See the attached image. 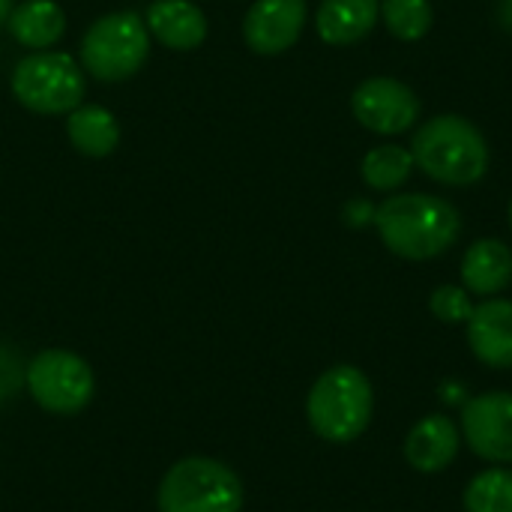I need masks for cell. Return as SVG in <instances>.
<instances>
[{
	"instance_id": "6da1fadb",
	"label": "cell",
	"mask_w": 512,
	"mask_h": 512,
	"mask_svg": "<svg viewBox=\"0 0 512 512\" xmlns=\"http://www.w3.org/2000/svg\"><path fill=\"white\" fill-rule=\"evenodd\" d=\"M375 228L393 255L405 261H429L456 246L462 237V216L438 195L402 192L378 204Z\"/></svg>"
},
{
	"instance_id": "7a4b0ae2",
	"label": "cell",
	"mask_w": 512,
	"mask_h": 512,
	"mask_svg": "<svg viewBox=\"0 0 512 512\" xmlns=\"http://www.w3.org/2000/svg\"><path fill=\"white\" fill-rule=\"evenodd\" d=\"M414 165L444 186H471L489 171L486 135L459 114H438L426 120L411 141Z\"/></svg>"
},
{
	"instance_id": "3957f363",
	"label": "cell",
	"mask_w": 512,
	"mask_h": 512,
	"mask_svg": "<svg viewBox=\"0 0 512 512\" xmlns=\"http://www.w3.org/2000/svg\"><path fill=\"white\" fill-rule=\"evenodd\" d=\"M372 384L357 366L327 369L306 399V417L318 438L330 444L357 441L372 423Z\"/></svg>"
},
{
	"instance_id": "277c9868",
	"label": "cell",
	"mask_w": 512,
	"mask_h": 512,
	"mask_svg": "<svg viewBox=\"0 0 512 512\" xmlns=\"http://www.w3.org/2000/svg\"><path fill=\"white\" fill-rule=\"evenodd\" d=\"M240 507L243 483L216 459H183L159 486V512H240Z\"/></svg>"
},
{
	"instance_id": "5b68a950",
	"label": "cell",
	"mask_w": 512,
	"mask_h": 512,
	"mask_svg": "<svg viewBox=\"0 0 512 512\" xmlns=\"http://www.w3.org/2000/svg\"><path fill=\"white\" fill-rule=\"evenodd\" d=\"M150 54L147 24L138 12H111L90 24L81 39V63L99 81H123L135 75Z\"/></svg>"
},
{
	"instance_id": "8992f818",
	"label": "cell",
	"mask_w": 512,
	"mask_h": 512,
	"mask_svg": "<svg viewBox=\"0 0 512 512\" xmlns=\"http://www.w3.org/2000/svg\"><path fill=\"white\" fill-rule=\"evenodd\" d=\"M12 93L36 114H66L84 99V75L69 54L39 51L18 60L12 72Z\"/></svg>"
},
{
	"instance_id": "52a82bcc",
	"label": "cell",
	"mask_w": 512,
	"mask_h": 512,
	"mask_svg": "<svg viewBox=\"0 0 512 512\" xmlns=\"http://www.w3.org/2000/svg\"><path fill=\"white\" fill-rule=\"evenodd\" d=\"M24 381L36 405L51 414L81 411L93 399V390H96L90 366L78 354L60 351V348L36 354L24 372Z\"/></svg>"
},
{
	"instance_id": "ba28073f",
	"label": "cell",
	"mask_w": 512,
	"mask_h": 512,
	"mask_svg": "<svg viewBox=\"0 0 512 512\" xmlns=\"http://www.w3.org/2000/svg\"><path fill=\"white\" fill-rule=\"evenodd\" d=\"M351 111L369 132L378 135H399L408 132L420 120V96L396 78H366L354 96Z\"/></svg>"
},
{
	"instance_id": "9c48e42d",
	"label": "cell",
	"mask_w": 512,
	"mask_h": 512,
	"mask_svg": "<svg viewBox=\"0 0 512 512\" xmlns=\"http://www.w3.org/2000/svg\"><path fill=\"white\" fill-rule=\"evenodd\" d=\"M462 435L468 447L495 465L512 462V393H480L462 408Z\"/></svg>"
},
{
	"instance_id": "30bf717a",
	"label": "cell",
	"mask_w": 512,
	"mask_h": 512,
	"mask_svg": "<svg viewBox=\"0 0 512 512\" xmlns=\"http://www.w3.org/2000/svg\"><path fill=\"white\" fill-rule=\"evenodd\" d=\"M306 24V0H255L243 21V36L255 54L288 51Z\"/></svg>"
},
{
	"instance_id": "8fae6325",
	"label": "cell",
	"mask_w": 512,
	"mask_h": 512,
	"mask_svg": "<svg viewBox=\"0 0 512 512\" xmlns=\"http://www.w3.org/2000/svg\"><path fill=\"white\" fill-rule=\"evenodd\" d=\"M468 345L489 369H512V300H483L468 318Z\"/></svg>"
},
{
	"instance_id": "7c38bea8",
	"label": "cell",
	"mask_w": 512,
	"mask_h": 512,
	"mask_svg": "<svg viewBox=\"0 0 512 512\" xmlns=\"http://www.w3.org/2000/svg\"><path fill=\"white\" fill-rule=\"evenodd\" d=\"M459 447H462L459 426L444 414H432L411 429L405 441V459L420 474H438L456 462Z\"/></svg>"
},
{
	"instance_id": "4fadbf2b",
	"label": "cell",
	"mask_w": 512,
	"mask_h": 512,
	"mask_svg": "<svg viewBox=\"0 0 512 512\" xmlns=\"http://www.w3.org/2000/svg\"><path fill=\"white\" fill-rule=\"evenodd\" d=\"M144 21L147 30L174 51H192L207 36V18L192 0H153Z\"/></svg>"
},
{
	"instance_id": "5bb4252c",
	"label": "cell",
	"mask_w": 512,
	"mask_h": 512,
	"mask_svg": "<svg viewBox=\"0 0 512 512\" xmlns=\"http://www.w3.org/2000/svg\"><path fill=\"white\" fill-rule=\"evenodd\" d=\"M512 282V249L504 240L483 237L462 258V285L468 294L495 297Z\"/></svg>"
},
{
	"instance_id": "9a60e30c",
	"label": "cell",
	"mask_w": 512,
	"mask_h": 512,
	"mask_svg": "<svg viewBox=\"0 0 512 512\" xmlns=\"http://www.w3.org/2000/svg\"><path fill=\"white\" fill-rule=\"evenodd\" d=\"M381 15V0H321L315 30L327 45H354L366 39Z\"/></svg>"
},
{
	"instance_id": "2e32d148",
	"label": "cell",
	"mask_w": 512,
	"mask_h": 512,
	"mask_svg": "<svg viewBox=\"0 0 512 512\" xmlns=\"http://www.w3.org/2000/svg\"><path fill=\"white\" fill-rule=\"evenodd\" d=\"M12 36L27 48H48L66 30V15L54 0H24L9 15Z\"/></svg>"
},
{
	"instance_id": "e0dca14e",
	"label": "cell",
	"mask_w": 512,
	"mask_h": 512,
	"mask_svg": "<svg viewBox=\"0 0 512 512\" xmlns=\"http://www.w3.org/2000/svg\"><path fill=\"white\" fill-rule=\"evenodd\" d=\"M69 141L87 156H108L120 141V126L114 114L102 105H78L66 120Z\"/></svg>"
},
{
	"instance_id": "ac0fdd59",
	"label": "cell",
	"mask_w": 512,
	"mask_h": 512,
	"mask_svg": "<svg viewBox=\"0 0 512 512\" xmlns=\"http://www.w3.org/2000/svg\"><path fill=\"white\" fill-rule=\"evenodd\" d=\"M414 168H417L414 165V153L408 147H399V144H381V147L369 150L363 156V165H360L366 186L375 189V192L399 189L411 177Z\"/></svg>"
},
{
	"instance_id": "d6986e66",
	"label": "cell",
	"mask_w": 512,
	"mask_h": 512,
	"mask_svg": "<svg viewBox=\"0 0 512 512\" xmlns=\"http://www.w3.org/2000/svg\"><path fill=\"white\" fill-rule=\"evenodd\" d=\"M387 30L402 42H417L432 30L435 12L429 0H381Z\"/></svg>"
},
{
	"instance_id": "ffe728a7",
	"label": "cell",
	"mask_w": 512,
	"mask_h": 512,
	"mask_svg": "<svg viewBox=\"0 0 512 512\" xmlns=\"http://www.w3.org/2000/svg\"><path fill=\"white\" fill-rule=\"evenodd\" d=\"M468 512H512V471L489 468L477 474L465 489Z\"/></svg>"
},
{
	"instance_id": "44dd1931",
	"label": "cell",
	"mask_w": 512,
	"mask_h": 512,
	"mask_svg": "<svg viewBox=\"0 0 512 512\" xmlns=\"http://www.w3.org/2000/svg\"><path fill=\"white\" fill-rule=\"evenodd\" d=\"M429 309L444 324H468V318L474 312V303H471V294L465 288L441 285V288H435V294L429 300Z\"/></svg>"
},
{
	"instance_id": "7402d4cb",
	"label": "cell",
	"mask_w": 512,
	"mask_h": 512,
	"mask_svg": "<svg viewBox=\"0 0 512 512\" xmlns=\"http://www.w3.org/2000/svg\"><path fill=\"white\" fill-rule=\"evenodd\" d=\"M21 381H24V369H21L15 351L0 345V402H6L18 390Z\"/></svg>"
},
{
	"instance_id": "603a6c76",
	"label": "cell",
	"mask_w": 512,
	"mask_h": 512,
	"mask_svg": "<svg viewBox=\"0 0 512 512\" xmlns=\"http://www.w3.org/2000/svg\"><path fill=\"white\" fill-rule=\"evenodd\" d=\"M375 210H378V207H375L372 201L354 198V201L345 204V222H348L351 228H366V225L375 222Z\"/></svg>"
},
{
	"instance_id": "cb8c5ba5",
	"label": "cell",
	"mask_w": 512,
	"mask_h": 512,
	"mask_svg": "<svg viewBox=\"0 0 512 512\" xmlns=\"http://www.w3.org/2000/svg\"><path fill=\"white\" fill-rule=\"evenodd\" d=\"M498 24L512 33V0H498Z\"/></svg>"
},
{
	"instance_id": "d4e9b609",
	"label": "cell",
	"mask_w": 512,
	"mask_h": 512,
	"mask_svg": "<svg viewBox=\"0 0 512 512\" xmlns=\"http://www.w3.org/2000/svg\"><path fill=\"white\" fill-rule=\"evenodd\" d=\"M12 0H0V24H6L9 21V15H12Z\"/></svg>"
},
{
	"instance_id": "484cf974",
	"label": "cell",
	"mask_w": 512,
	"mask_h": 512,
	"mask_svg": "<svg viewBox=\"0 0 512 512\" xmlns=\"http://www.w3.org/2000/svg\"><path fill=\"white\" fill-rule=\"evenodd\" d=\"M510 228H512V201H510Z\"/></svg>"
}]
</instances>
